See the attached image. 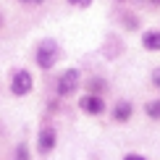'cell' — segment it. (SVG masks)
Instances as JSON below:
<instances>
[{
	"label": "cell",
	"mask_w": 160,
	"mask_h": 160,
	"mask_svg": "<svg viewBox=\"0 0 160 160\" xmlns=\"http://www.w3.org/2000/svg\"><path fill=\"white\" fill-rule=\"evenodd\" d=\"M123 160H144V158H142V155H126Z\"/></svg>",
	"instance_id": "cell-11"
},
{
	"label": "cell",
	"mask_w": 160,
	"mask_h": 160,
	"mask_svg": "<svg viewBox=\"0 0 160 160\" xmlns=\"http://www.w3.org/2000/svg\"><path fill=\"white\" fill-rule=\"evenodd\" d=\"M152 82H155V87H160V68L155 71V74H152Z\"/></svg>",
	"instance_id": "cell-10"
},
{
	"label": "cell",
	"mask_w": 160,
	"mask_h": 160,
	"mask_svg": "<svg viewBox=\"0 0 160 160\" xmlns=\"http://www.w3.org/2000/svg\"><path fill=\"white\" fill-rule=\"evenodd\" d=\"M129 116H131V105L129 102H118L116 105V118H118V121H126Z\"/></svg>",
	"instance_id": "cell-7"
},
{
	"label": "cell",
	"mask_w": 160,
	"mask_h": 160,
	"mask_svg": "<svg viewBox=\"0 0 160 160\" xmlns=\"http://www.w3.org/2000/svg\"><path fill=\"white\" fill-rule=\"evenodd\" d=\"M68 3H79V0H68Z\"/></svg>",
	"instance_id": "cell-13"
},
{
	"label": "cell",
	"mask_w": 160,
	"mask_h": 160,
	"mask_svg": "<svg viewBox=\"0 0 160 160\" xmlns=\"http://www.w3.org/2000/svg\"><path fill=\"white\" fill-rule=\"evenodd\" d=\"M89 3H92V0H79L76 5H89Z\"/></svg>",
	"instance_id": "cell-12"
},
{
	"label": "cell",
	"mask_w": 160,
	"mask_h": 160,
	"mask_svg": "<svg viewBox=\"0 0 160 160\" xmlns=\"http://www.w3.org/2000/svg\"><path fill=\"white\" fill-rule=\"evenodd\" d=\"M29 89H32V74L29 71H16L11 82V92L13 95H26Z\"/></svg>",
	"instance_id": "cell-3"
},
{
	"label": "cell",
	"mask_w": 160,
	"mask_h": 160,
	"mask_svg": "<svg viewBox=\"0 0 160 160\" xmlns=\"http://www.w3.org/2000/svg\"><path fill=\"white\" fill-rule=\"evenodd\" d=\"M76 87H79V71L76 68H68L61 79H58V95H71Z\"/></svg>",
	"instance_id": "cell-2"
},
{
	"label": "cell",
	"mask_w": 160,
	"mask_h": 160,
	"mask_svg": "<svg viewBox=\"0 0 160 160\" xmlns=\"http://www.w3.org/2000/svg\"><path fill=\"white\" fill-rule=\"evenodd\" d=\"M79 105H82V110H84V113H92V116L102 113V108H105L102 100H100L97 95H87V97H82V102H79Z\"/></svg>",
	"instance_id": "cell-4"
},
{
	"label": "cell",
	"mask_w": 160,
	"mask_h": 160,
	"mask_svg": "<svg viewBox=\"0 0 160 160\" xmlns=\"http://www.w3.org/2000/svg\"><path fill=\"white\" fill-rule=\"evenodd\" d=\"M16 155H18V160H29V150H26L24 144H21V147L16 150Z\"/></svg>",
	"instance_id": "cell-9"
},
{
	"label": "cell",
	"mask_w": 160,
	"mask_h": 160,
	"mask_svg": "<svg viewBox=\"0 0 160 160\" xmlns=\"http://www.w3.org/2000/svg\"><path fill=\"white\" fill-rule=\"evenodd\" d=\"M142 45L147 50H160V32H147L142 37Z\"/></svg>",
	"instance_id": "cell-6"
},
{
	"label": "cell",
	"mask_w": 160,
	"mask_h": 160,
	"mask_svg": "<svg viewBox=\"0 0 160 160\" xmlns=\"http://www.w3.org/2000/svg\"><path fill=\"white\" fill-rule=\"evenodd\" d=\"M52 147H55V131L48 126L39 131V152H50Z\"/></svg>",
	"instance_id": "cell-5"
},
{
	"label": "cell",
	"mask_w": 160,
	"mask_h": 160,
	"mask_svg": "<svg viewBox=\"0 0 160 160\" xmlns=\"http://www.w3.org/2000/svg\"><path fill=\"white\" fill-rule=\"evenodd\" d=\"M147 116L150 118H160V100H152V102H147Z\"/></svg>",
	"instance_id": "cell-8"
},
{
	"label": "cell",
	"mask_w": 160,
	"mask_h": 160,
	"mask_svg": "<svg viewBox=\"0 0 160 160\" xmlns=\"http://www.w3.org/2000/svg\"><path fill=\"white\" fill-rule=\"evenodd\" d=\"M55 61H58V45L52 42V39H45L37 48V63L42 66V68H50Z\"/></svg>",
	"instance_id": "cell-1"
}]
</instances>
